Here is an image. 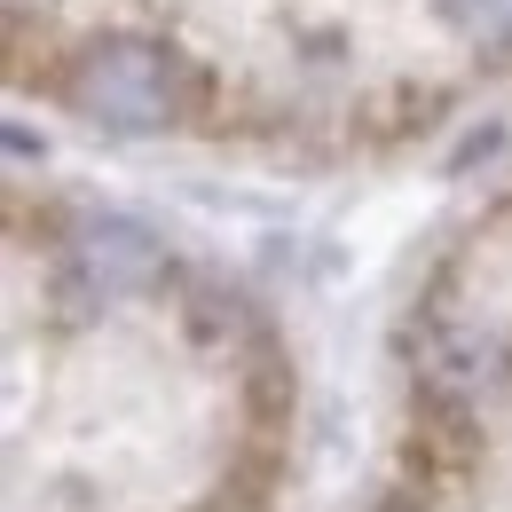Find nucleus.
I'll use <instances>...</instances> for the list:
<instances>
[{"mask_svg": "<svg viewBox=\"0 0 512 512\" xmlns=\"http://www.w3.org/2000/svg\"><path fill=\"white\" fill-rule=\"evenodd\" d=\"M292 371L150 229L8 190V512H276Z\"/></svg>", "mask_w": 512, "mask_h": 512, "instance_id": "f257e3e1", "label": "nucleus"}, {"mask_svg": "<svg viewBox=\"0 0 512 512\" xmlns=\"http://www.w3.org/2000/svg\"><path fill=\"white\" fill-rule=\"evenodd\" d=\"M0 48L79 127L379 158L512 95V0H0Z\"/></svg>", "mask_w": 512, "mask_h": 512, "instance_id": "f03ea898", "label": "nucleus"}, {"mask_svg": "<svg viewBox=\"0 0 512 512\" xmlns=\"http://www.w3.org/2000/svg\"><path fill=\"white\" fill-rule=\"evenodd\" d=\"M371 512H512V174L410 323V418Z\"/></svg>", "mask_w": 512, "mask_h": 512, "instance_id": "7ed1b4c3", "label": "nucleus"}]
</instances>
